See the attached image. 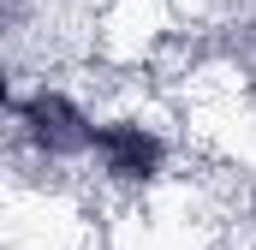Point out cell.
Wrapping results in <instances>:
<instances>
[{
    "mask_svg": "<svg viewBox=\"0 0 256 250\" xmlns=\"http://www.w3.org/2000/svg\"><path fill=\"white\" fill-rule=\"evenodd\" d=\"M24 131L48 149V155H96V125L84 120L60 90H36L24 108H18Z\"/></svg>",
    "mask_w": 256,
    "mask_h": 250,
    "instance_id": "6da1fadb",
    "label": "cell"
},
{
    "mask_svg": "<svg viewBox=\"0 0 256 250\" xmlns=\"http://www.w3.org/2000/svg\"><path fill=\"white\" fill-rule=\"evenodd\" d=\"M96 155H102V167L114 173V179H155V167H161V137L155 131H143V125H96Z\"/></svg>",
    "mask_w": 256,
    "mask_h": 250,
    "instance_id": "7a4b0ae2",
    "label": "cell"
}]
</instances>
